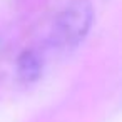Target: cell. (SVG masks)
I'll return each mask as SVG.
<instances>
[{
    "mask_svg": "<svg viewBox=\"0 0 122 122\" xmlns=\"http://www.w3.org/2000/svg\"><path fill=\"white\" fill-rule=\"evenodd\" d=\"M94 7L90 0H70L54 25V42L64 49L77 47L90 30Z\"/></svg>",
    "mask_w": 122,
    "mask_h": 122,
    "instance_id": "obj_1",
    "label": "cell"
},
{
    "mask_svg": "<svg viewBox=\"0 0 122 122\" xmlns=\"http://www.w3.org/2000/svg\"><path fill=\"white\" fill-rule=\"evenodd\" d=\"M42 72V60L34 50H24L17 59V74L24 82H35Z\"/></svg>",
    "mask_w": 122,
    "mask_h": 122,
    "instance_id": "obj_2",
    "label": "cell"
}]
</instances>
